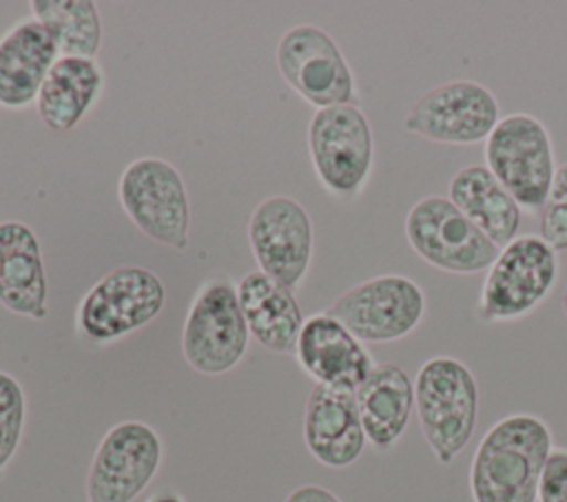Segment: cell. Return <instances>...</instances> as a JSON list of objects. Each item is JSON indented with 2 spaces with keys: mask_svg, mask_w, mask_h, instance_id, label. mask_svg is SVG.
I'll return each mask as SVG.
<instances>
[{
  "mask_svg": "<svg viewBox=\"0 0 567 502\" xmlns=\"http://www.w3.org/2000/svg\"><path fill=\"white\" fill-rule=\"evenodd\" d=\"M0 305L33 321L49 314V283L38 234L13 219L0 221Z\"/></svg>",
  "mask_w": 567,
  "mask_h": 502,
  "instance_id": "obj_17",
  "label": "cell"
},
{
  "mask_svg": "<svg viewBox=\"0 0 567 502\" xmlns=\"http://www.w3.org/2000/svg\"><path fill=\"white\" fill-rule=\"evenodd\" d=\"M447 199L496 245L518 237L520 208L487 166H465L450 179Z\"/></svg>",
  "mask_w": 567,
  "mask_h": 502,
  "instance_id": "obj_22",
  "label": "cell"
},
{
  "mask_svg": "<svg viewBox=\"0 0 567 502\" xmlns=\"http://www.w3.org/2000/svg\"><path fill=\"white\" fill-rule=\"evenodd\" d=\"M536 502H567V449H551L540 475Z\"/></svg>",
  "mask_w": 567,
  "mask_h": 502,
  "instance_id": "obj_26",
  "label": "cell"
},
{
  "mask_svg": "<svg viewBox=\"0 0 567 502\" xmlns=\"http://www.w3.org/2000/svg\"><path fill=\"white\" fill-rule=\"evenodd\" d=\"M162 438L142 420H122L100 440L86 473V502H133L157 475Z\"/></svg>",
  "mask_w": 567,
  "mask_h": 502,
  "instance_id": "obj_12",
  "label": "cell"
},
{
  "mask_svg": "<svg viewBox=\"0 0 567 502\" xmlns=\"http://www.w3.org/2000/svg\"><path fill=\"white\" fill-rule=\"evenodd\" d=\"M414 411L434 458L450 464L476 427L478 385L470 367L454 356L425 360L414 378Z\"/></svg>",
  "mask_w": 567,
  "mask_h": 502,
  "instance_id": "obj_2",
  "label": "cell"
},
{
  "mask_svg": "<svg viewBox=\"0 0 567 502\" xmlns=\"http://www.w3.org/2000/svg\"><path fill=\"white\" fill-rule=\"evenodd\" d=\"M284 502H341V498L321 484H301L292 489Z\"/></svg>",
  "mask_w": 567,
  "mask_h": 502,
  "instance_id": "obj_27",
  "label": "cell"
},
{
  "mask_svg": "<svg viewBox=\"0 0 567 502\" xmlns=\"http://www.w3.org/2000/svg\"><path fill=\"white\" fill-rule=\"evenodd\" d=\"M58 57L55 42L38 20H18L0 38V106L20 111L35 104Z\"/></svg>",
  "mask_w": 567,
  "mask_h": 502,
  "instance_id": "obj_18",
  "label": "cell"
},
{
  "mask_svg": "<svg viewBox=\"0 0 567 502\" xmlns=\"http://www.w3.org/2000/svg\"><path fill=\"white\" fill-rule=\"evenodd\" d=\"M558 274V252L540 234L514 237L487 268L476 301V318L483 323L525 318L549 296Z\"/></svg>",
  "mask_w": 567,
  "mask_h": 502,
  "instance_id": "obj_3",
  "label": "cell"
},
{
  "mask_svg": "<svg viewBox=\"0 0 567 502\" xmlns=\"http://www.w3.org/2000/svg\"><path fill=\"white\" fill-rule=\"evenodd\" d=\"M277 71L315 108L357 104V80L339 44L315 24H295L277 42Z\"/></svg>",
  "mask_w": 567,
  "mask_h": 502,
  "instance_id": "obj_10",
  "label": "cell"
},
{
  "mask_svg": "<svg viewBox=\"0 0 567 502\" xmlns=\"http://www.w3.org/2000/svg\"><path fill=\"white\" fill-rule=\"evenodd\" d=\"M308 153L326 192L339 199L357 197L374 164V137L359 104L317 108L308 124Z\"/></svg>",
  "mask_w": 567,
  "mask_h": 502,
  "instance_id": "obj_7",
  "label": "cell"
},
{
  "mask_svg": "<svg viewBox=\"0 0 567 502\" xmlns=\"http://www.w3.org/2000/svg\"><path fill=\"white\" fill-rule=\"evenodd\" d=\"M164 303L166 287L153 270L115 268L80 299L75 330L89 343L109 345L157 318Z\"/></svg>",
  "mask_w": 567,
  "mask_h": 502,
  "instance_id": "obj_5",
  "label": "cell"
},
{
  "mask_svg": "<svg viewBox=\"0 0 567 502\" xmlns=\"http://www.w3.org/2000/svg\"><path fill=\"white\" fill-rule=\"evenodd\" d=\"M295 358L315 385L350 391H354L377 365L365 343L326 312L312 314L303 321Z\"/></svg>",
  "mask_w": 567,
  "mask_h": 502,
  "instance_id": "obj_15",
  "label": "cell"
},
{
  "mask_svg": "<svg viewBox=\"0 0 567 502\" xmlns=\"http://www.w3.org/2000/svg\"><path fill=\"white\" fill-rule=\"evenodd\" d=\"M540 237L556 250H567V164L558 166L540 208Z\"/></svg>",
  "mask_w": 567,
  "mask_h": 502,
  "instance_id": "obj_25",
  "label": "cell"
},
{
  "mask_svg": "<svg viewBox=\"0 0 567 502\" xmlns=\"http://www.w3.org/2000/svg\"><path fill=\"white\" fill-rule=\"evenodd\" d=\"M31 18L38 20L58 46L60 57L95 60L102 46V18L91 0H33Z\"/></svg>",
  "mask_w": 567,
  "mask_h": 502,
  "instance_id": "obj_23",
  "label": "cell"
},
{
  "mask_svg": "<svg viewBox=\"0 0 567 502\" xmlns=\"http://www.w3.org/2000/svg\"><path fill=\"white\" fill-rule=\"evenodd\" d=\"M554 449L549 425L534 414H509L481 438L470 464L474 502H536Z\"/></svg>",
  "mask_w": 567,
  "mask_h": 502,
  "instance_id": "obj_1",
  "label": "cell"
},
{
  "mask_svg": "<svg viewBox=\"0 0 567 502\" xmlns=\"http://www.w3.org/2000/svg\"><path fill=\"white\" fill-rule=\"evenodd\" d=\"M248 325L237 283L226 274L206 279L188 305L182 327V354L204 376H221L239 365L248 349Z\"/></svg>",
  "mask_w": 567,
  "mask_h": 502,
  "instance_id": "obj_4",
  "label": "cell"
},
{
  "mask_svg": "<svg viewBox=\"0 0 567 502\" xmlns=\"http://www.w3.org/2000/svg\"><path fill=\"white\" fill-rule=\"evenodd\" d=\"M560 305H563V314H565V318H567V285H565V290H563V299H560Z\"/></svg>",
  "mask_w": 567,
  "mask_h": 502,
  "instance_id": "obj_29",
  "label": "cell"
},
{
  "mask_svg": "<svg viewBox=\"0 0 567 502\" xmlns=\"http://www.w3.org/2000/svg\"><path fill=\"white\" fill-rule=\"evenodd\" d=\"M427 310L423 287L405 274H379L339 294L323 312L361 343H392L412 334Z\"/></svg>",
  "mask_w": 567,
  "mask_h": 502,
  "instance_id": "obj_9",
  "label": "cell"
},
{
  "mask_svg": "<svg viewBox=\"0 0 567 502\" xmlns=\"http://www.w3.org/2000/svg\"><path fill=\"white\" fill-rule=\"evenodd\" d=\"M365 440L379 449H392L405 433L414 411V380L394 363H377L354 389Z\"/></svg>",
  "mask_w": 567,
  "mask_h": 502,
  "instance_id": "obj_20",
  "label": "cell"
},
{
  "mask_svg": "<svg viewBox=\"0 0 567 502\" xmlns=\"http://www.w3.org/2000/svg\"><path fill=\"white\" fill-rule=\"evenodd\" d=\"M405 237L425 263L452 274L483 272L501 250L450 199L439 195L423 197L410 208Z\"/></svg>",
  "mask_w": 567,
  "mask_h": 502,
  "instance_id": "obj_11",
  "label": "cell"
},
{
  "mask_svg": "<svg viewBox=\"0 0 567 502\" xmlns=\"http://www.w3.org/2000/svg\"><path fill=\"white\" fill-rule=\"evenodd\" d=\"M239 305L250 336L275 354H295L303 314L290 287L252 270L237 283Z\"/></svg>",
  "mask_w": 567,
  "mask_h": 502,
  "instance_id": "obj_19",
  "label": "cell"
},
{
  "mask_svg": "<svg viewBox=\"0 0 567 502\" xmlns=\"http://www.w3.org/2000/svg\"><path fill=\"white\" fill-rule=\"evenodd\" d=\"M485 166L520 210L540 212L558 168L547 126L529 113L501 117L485 139Z\"/></svg>",
  "mask_w": 567,
  "mask_h": 502,
  "instance_id": "obj_6",
  "label": "cell"
},
{
  "mask_svg": "<svg viewBox=\"0 0 567 502\" xmlns=\"http://www.w3.org/2000/svg\"><path fill=\"white\" fill-rule=\"evenodd\" d=\"M303 442L323 467L346 469L357 462L368 440L354 391L315 385L303 409Z\"/></svg>",
  "mask_w": 567,
  "mask_h": 502,
  "instance_id": "obj_16",
  "label": "cell"
},
{
  "mask_svg": "<svg viewBox=\"0 0 567 502\" xmlns=\"http://www.w3.org/2000/svg\"><path fill=\"white\" fill-rule=\"evenodd\" d=\"M146 502H186V500L175 491H159V493L151 495Z\"/></svg>",
  "mask_w": 567,
  "mask_h": 502,
  "instance_id": "obj_28",
  "label": "cell"
},
{
  "mask_svg": "<svg viewBox=\"0 0 567 502\" xmlns=\"http://www.w3.org/2000/svg\"><path fill=\"white\" fill-rule=\"evenodd\" d=\"M248 243L257 270L297 292L310 270L315 250L308 210L286 195L266 197L250 212Z\"/></svg>",
  "mask_w": 567,
  "mask_h": 502,
  "instance_id": "obj_14",
  "label": "cell"
},
{
  "mask_svg": "<svg viewBox=\"0 0 567 502\" xmlns=\"http://www.w3.org/2000/svg\"><path fill=\"white\" fill-rule=\"evenodd\" d=\"M102 88L104 71L95 60L58 57L35 100L38 117L49 130L66 133L100 100Z\"/></svg>",
  "mask_w": 567,
  "mask_h": 502,
  "instance_id": "obj_21",
  "label": "cell"
},
{
  "mask_svg": "<svg viewBox=\"0 0 567 502\" xmlns=\"http://www.w3.org/2000/svg\"><path fill=\"white\" fill-rule=\"evenodd\" d=\"M117 199L133 226L159 245L184 250L190 201L184 177L162 157H137L120 175Z\"/></svg>",
  "mask_w": 567,
  "mask_h": 502,
  "instance_id": "obj_8",
  "label": "cell"
},
{
  "mask_svg": "<svg viewBox=\"0 0 567 502\" xmlns=\"http://www.w3.org/2000/svg\"><path fill=\"white\" fill-rule=\"evenodd\" d=\"M27 425V394L16 376L0 369V480L13 460Z\"/></svg>",
  "mask_w": 567,
  "mask_h": 502,
  "instance_id": "obj_24",
  "label": "cell"
},
{
  "mask_svg": "<svg viewBox=\"0 0 567 502\" xmlns=\"http://www.w3.org/2000/svg\"><path fill=\"white\" fill-rule=\"evenodd\" d=\"M501 119L496 95L474 80H452L421 95L403 119L412 135L436 144L485 142Z\"/></svg>",
  "mask_w": 567,
  "mask_h": 502,
  "instance_id": "obj_13",
  "label": "cell"
}]
</instances>
